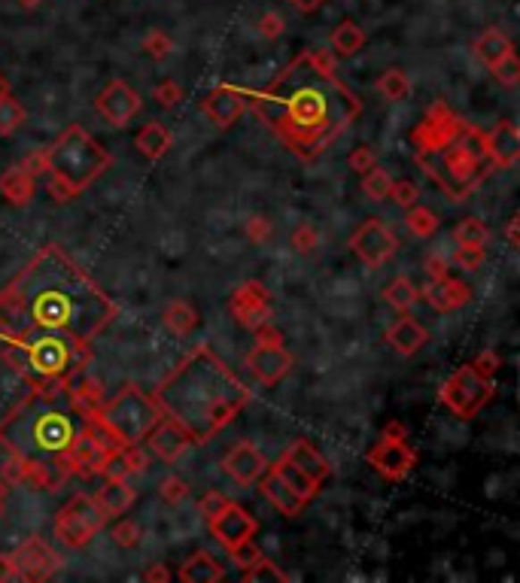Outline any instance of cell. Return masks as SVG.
I'll use <instances>...</instances> for the list:
<instances>
[{"label":"cell","instance_id":"6da1fadb","mask_svg":"<svg viewBox=\"0 0 520 583\" xmlns=\"http://www.w3.org/2000/svg\"><path fill=\"white\" fill-rule=\"evenodd\" d=\"M247 110L301 162H314L363 112L326 49L298 52L265 88L247 92Z\"/></svg>","mask_w":520,"mask_h":583},{"label":"cell","instance_id":"7a4b0ae2","mask_svg":"<svg viewBox=\"0 0 520 583\" xmlns=\"http://www.w3.org/2000/svg\"><path fill=\"white\" fill-rule=\"evenodd\" d=\"M119 304L58 244L40 246L0 289V335L52 329L92 340L110 329Z\"/></svg>","mask_w":520,"mask_h":583},{"label":"cell","instance_id":"3957f363","mask_svg":"<svg viewBox=\"0 0 520 583\" xmlns=\"http://www.w3.org/2000/svg\"><path fill=\"white\" fill-rule=\"evenodd\" d=\"M153 398L189 431L195 444H205L247 411L253 392L220 355L201 344L155 386Z\"/></svg>","mask_w":520,"mask_h":583},{"label":"cell","instance_id":"277c9868","mask_svg":"<svg viewBox=\"0 0 520 583\" xmlns=\"http://www.w3.org/2000/svg\"><path fill=\"white\" fill-rule=\"evenodd\" d=\"M62 398L31 392L0 422V435L25 459V483L43 492H55L71 477L67 453L82 429V420Z\"/></svg>","mask_w":520,"mask_h":583},{"label":"cell","instance_id":"5b68a950","mask_svg":"<svg viewBox=\"0 0 520 583\" xmlns=\"http://www.w3.org/2000/svg\"><path fill=\"white\" fill-rule=\"evenodd\" d=\"M0 355L40 396H64L92 365V344L71 331L34 329L0 335Z\"/></svg>","mask_w":520,"mask_h":583},{"label":"cell","instance_id":"8992f818","mask_svg":"<svg viewBox=\"0 0 520 583\" xmlns=\"http://www.w3.org/2000/svg\"><path fill=\"white\" fill-rule=\"evenodd\" d=\"M417 168L426 173L435 183L441 195H448L450 201H469L481 186L487 183V177L493 173V158L487 153V131L465 122L463 131L448 143L435 146L432 153L414 155Z\"/></svg>","mask_w":520,"mask_h":583},{"label":"cell","instance_id":"52a82bcc","mask_svg":"<svg viewBox=\"0 0 520 583\" xmlns=\"http://www.w3.org/2000/svg\"><path fill=\"white\" fill-rule=\"evenodd\" d=\"M43 153H46L43 173L49 177V198L55 204H71L80 198L113 164L110 149H104L82 125H67L62 137Z\"/></svg>","mask_w":520,"mask_h":583},{"label":"cell","instance_id":"ba28073f","mask_svg":"<svg viewBox=\"0 0 520 583\" xmlns=\"http://www.w3.org/2000/svg\"><path fill=\"white\" fill-rule=\"evenodd\" d=\"M162 416H164L162 404H158L149 392L128 383L113 398L101 401V411H97L95 420L101 422L119 444L128 446V444H143V437L149 435V429H153Z\"/></svg>","mask_w":520,"mask_h":583},{"label":"cell","instance_id":"9c48e42d","mask_svg":"<svg viewBox=\"0 0 520 583\" xmlns=\"http://www.w3.org/2000/svg\"><path fill=\"white\" fill-rule=\"evenodd\" d=\"M493 398H496V380L481 377L472 365L457 368L439 389V401L457 416V420H472V416H478Z\"/></svg>","mask_w":520,"mask_h":583},{"label":"cell","instance_id":"30bf717a","mask_svg":"<svg viewBox=\"0 0 520 583\" xmlns=\"http://www.w3.org/2000/svg\"><path fill=\"white\" fill-rule=\"evenodd\" d=\"M365 462L374 474H381L387 483H402L414 468H417V450L408 444L405 437V426L398 420L387 422L383 426V435L381 441H374L372 450L365 453Z\"/></svg>","mask_w":520,"mask_h":583},{"label":"cell","instance_id":"8fae6325","mask_svg":"<svg viewBox=\"0 0 520 583\" xmlns=\"http://www.w3.org/2000/svg\"><path fill=\"white\" fill-rule=\"evenodd\" d=\"M104 526H107V517H104L95 498L86 496V492H77V496L67 498V504L52 520V532H55L58 544H64L71 550H82L86 544H92V537Z\"/></svg>","mask_w":520,"mask_h":583},{"label":"cell","instance_id":"7c38bea8","mask_svg":"<svg viewBox=\"0 0 520 583\" xmlns=\"http://www.w3.org/2000/svg\"><path fill=\"white\" fill-rule=\"evenodd\" d=\"M292 365H296V359L286 350L283 335L271 322H262L259 329H256L253 350L247 353V371H250L262 386L271 389V386L283 383L286 377H289Z\"/></svg>","mask_w":520,"mask_h":583},{"label":"cell","instance_id":"4fadbf2b","mask_svg":"<svg viewBox=\"0 0 520 583\" xmlns=\"http://www.w3.org/2000/svg\"><path fill=\"white\" fill-rule=\"evenodd\" d=\"M207 529H210V535H214V541L235 559L247 544H253L256 532H259V520H256L244 504L229 502L216 517L207 520Z\"/></svg>","mask_w":520,"mask_h":583},{"label":"cell","instance_id":"5bb4252c","mask_svg":"<svg viewBox=\"0 0 520 583\" xmlns=\"http://www.w3.org/2000/svg\"><path fill=\"white\" fill-rule=\"evenodd\" d=\"M463 128H465V119L459 116L457 110H450L444 101H432L429 104V110L424 112V119L411 128L414 155L432 153L435 146H441V143H448L450 137H457Z\"/></svg>","mask_w":520,"mask_h":583},{"label":"cell","instance_id":"9a60e30c","mask_svg":"<svg viewBox=\"0 0 520 583\" xmlns=\"http://www.w3.org/2000/svg\"><path fill=\"white\" fill-rule=\"evenodd\" d=\"M350 253L365 268H381L398 253V237L381 216H372L350 234Z\"/></svg>","mask_w":520,"mask_h":583},{"label":"cell","instance_id":"2e32d148","mask_svg":"<svg viewBox=\"0 0 520 583\" xmlns=\"http://www.w3.org/2000/svg\"><path fill=\"white\" fill-rule=\"evenodd\" d=\"M140 110H143V97L134 92L125 79H110L95 97V112L110 128H116V131L131 125V119L138 116Z\"/></svg>","mask_w":520,"mask_h":583},{"label":"cell","instance_id":"e0dca14e","mask_svg":"<svg viewBox=\"0 0 520 583\" xmlns=\"http://www.w3.org/2000/svg\"><path fill=\"white\" fill-rule=\"evenodd\" d=\"M46 171V153H34L28 158H21L19 164L6 168V173L0 177V198L10 207H28L37 195V177Z\"/></svg>","mask_w":520,"mask_h":583},{"label":"cell","instance_id":"ac0fdd59","mask_svg":"<svg viewBox=\"0 0 520 583\" xmlns=\"http://www.w3.org/2000/svg\"><path fill=\"white\" fill-rule=\"evenodd\" d=\"M13 559H16V568H19V580H52L62 568V556L49 547L46 537L40 535H31L13 550Z\"/></svg>","mask_w":520,"mask_h":583},{"label":"cell","instance_id":"d6986e66","mask_svg":"<svg viewBox=\"0 0 520 583\" xmlns=\"http://www.w3.org/2000/svg\"><path fill=\"white\" fill-rule=\"evenodd\" d=\"M229 313L235 316L240 329L256 331L262 322L271 320V292L259 279H247L240 283L229 298Z\"/></svg>","mask_w":520,"mask_h":583},{"label":"cell","instance_id":"ffe728a7","mask_svg":"<svg viewBox=\"0 0 520 583\" xmlns=\"http://www.w3.org/2000/svg\"><path fill=\"white\" fill-rule=\"evenodd\" d=\"M143 444H147V450L153 453V456H158L162 462H168V465L180 462V456H186V450H189V446H195L189 431H186V429L180 426V422L173 420V416H168V413H164L162 420H158L155 426L149 429V435L143 437Z\"/></svg>","mask_w":520,"mask_h":583},{"label":"cell","instance_id":"44dd1931","mask_svg":"<svg viewBox=\"0 0 520 583\" xmlns=\"http://www.w3.org/2000/svg\"><path fill=\"white\" fill-rule=\"evenodd\" d=\"M220 468L229 480L238 483V487H253V483L268 471V459L253 441H238L222 456Z\"/></svg>","mask_w":520,"mask_h":583},{"label":"cell","instance_id":"7402d4cb","mask_svg":"<svg viewBox=\"0 0 520 583\" xmlns=\"http://www.w3.org/2000/svg\"><path fill=\"white\" fill-rule=\"evenodd\" d=\"M198 110H201V116L210 119V125L229 131V128L238 125V119L247 112V92H240L235 86H216L205 95Z\"/></svg>","mask_w":520,"mask_h":583},{"label":"cell","instance_id":"603a6c76","mask_svg":"<svg viewBox=\"0 0 520 583\" xmlns=\"http://www.w3.org/2000/svg\"><path fill=\"white\" fill-rule=\"evenodd\" d=\"M420 298H424L435 313H457V310H463L472 301V286L457 277L429 279L424 289H420Z\"/></svg>","mask_w":520,"mask_h":583},{"label":"cell","instance_id":"cb8c5ba5","mask_svg":"<svg viewBox=\"0 0 520 583\" xmlns=\"http://www.w3.org/2000/svg\"><path fill=\"white\" fill-rule=\"evenodd\" d=\"M383 340L390 344V350L402 359H411L414 353H420L429 344V331L424 329V322L411 313H398V320L390 325Z\"/></svg>","mask_w":520,"mask_h":583},{"label":"cell","instance_id":"d4e9b609","mask_svg":"<svg viewBox=\"0 0 520 583\" xmlns=\"http://www.w3.org/2000/svg\"><path fill=\"white\" fill-rule=\"evenodd\" d=\"M95 504L101 507V513L107 520L122 517L125 511H131V504L138 502V489L128 483V477H104V483L95 489Z\"/></svg>","mask_w":520,"mask_h":583},{"label":"cell","instance_id":"484cf974","mask_svg":"<svg viewBox=\"0 0 520 583\" xmlns=\"http://www.w3.org/2000/svg\"><path fill=\"white\" fill-rule=\"evenodd\" d=\"M487 153L496 171H508L520 162V131L515 122H499L487 134Z\"/></svg>","mask_w":520,"mask_h":583},{"label":"cell","instance_id":"4316f807","mask_svg":"<svg viewBox=\"0 0 520 583\" xmlns=\"http://www.w3.org/2000/svg\"><path fill=\"white\" fill-rule=\"evenodd\" d=\"M235 562L240 565V580L244 583H283L289 580V574L281 571V565L274 559H268L265 553H259L253 544H247L244 550L235 556Z\"/></svg>","mask_w":520,"mask_h":583},{"label":"cell","instance_id":"83f0119b","mask_svg":"<svg viewBox=\"0 0 520 583\" xmlns=\"http://www.w3.org/2000/svg\"><path fill=\"white\" fill-rule=\"evenodd\" d=\"M256 487H259V492H262V498H265V502L274 507L277 513H283V517H298L301 511H305V502H301V498L296 496V492H292L289 487H286V483L281 480V477H277L274 471H268L259 477V480H256Z\"/></svg>","mask_w":520,"mask_h":583},{"label":"cell","instance_id":"f1b7e54d","mask_svg":"<svg viewBox=\"0 0 520 583\" xmlns=\"http://www.w3.org/2000/svg\"><path fill=\"white\" fill-rule=\"evenodd\" d=\"M268 468H271V471H274L277 477H281V480L286 483V487H289L292 492H296V496H298L305 504H311L314 498L320 496L323 483H320V480H314L311 474L301 471V468L296 465V462H292L289 456H283V453H281V459H277V462H268Z\"/></svg>","mask_w":520,"mask_h":583},{"label":"cell","instance_id":"f546056e","mask_svg":"<svg viewBox=\"0 0 520 583\" xmlns=\"http://www.w3.org/2000/svg\"><path fill=\"white\" fill-rule=\"evenodd\" d=\"M177 578L183 583H220V580H225V571L207 550H195L192 556L180 565Z\"/></svg>","mask_w":520,"mask_h":583},{"label":"cell","instance_id":"4dcf8cb0","mask_svg":"<svg viewBox=\"0 0 520 583\" xmlns=\"http://www.w3.org/2000/svg\"><path fill=\"white\" fill-rule=\"evenodd\" d=\"M283 456H289V459L301 468V471L311 474L314 480H320V483L329 480V474H331L329 462H326V456H323V453L316 450L311 441H292V444L283 450Z\"/></svg>","mask_w":520,"mask_h":583},{"label":"cell","instance_id":"1f68e13d","mask_svg":"<svg viewBox=\"0 0 520 583\" xmlns=\"http://www.w3.org/2000/svg\"><path fill=\"white\" fill-rule=\"evenodd\" d=\"M134 146H138V153L147 158V162H158V158H164V153L171 149V131L164 122H147L138 131V137H134Z\"/></svg>","mask_w":520,"mask_h":583},{"label":"cell","instance_id":"d6a6232c","mask_svg":"<svg viewBox=\"0 0 520 583\" xmlns=\"http://www.w3.org/2000/svg\"><path fill=\"white\" fill-rule=\"evenodd\" d=\"M365 40H368V37H365L363 28H359L353 19H344L329 37L331 55H335V58H353L356 52H363Z\"/></svg>","mask_w":520,"mask_h":583},{"label":"cell","instance_id":"836d02e7","mask_svg":"<svg viewBox=\"0 0 520 583\" xmlns=\"http://www.w3.org/2000/svg\"><path fill=\"white\" fill-rule=\"evenodd\" d=\"M472 49H474V58H478L484 67H493L499 58H505L508 52H515L508 34H502L499 28H487V31H481Z\"/></svg>","mask_w":520,"mask_h":583},{"label":"cell","instance_id":"e575fe53","mask_svg":"<svg viewBox=\"0 0 520 583\" xmlns=\"http://www.w3.org/2000/svg\"><path fill=\"white\" fill-rule=\"evenodd\" d=\"M162 322H164V329H168L171 335L186 337V335H192V331L198 329V313H195V307L189 304V301H171V304L164 307V313H162Z\"/></svg>","mask_w":520,"mask_h":583},{"label":"cell","instance_id":"d590c367","mask_svg":"<svg viewBox=\"0 0 520 583\" xmlns=\"http://www.w3.org/2000/svg\"><path fill=\"white\" fill-rule=\"evenodd\" d=\"M381 295H383V301H387V304L396 310V313H411V307L420 301V289L411 283L408 277L390 279V283L383 286Z\"/></svg>","mask_w":520,"mask_h":583},{"label":"cell","instance_id":"8d00e7d4","mask_svg":"<svg viewBox=\"0 0 520 583\" xmlns=\"http://www.w3.org/2000/svg\"><path fill=\"white\" fill-rule=\"evenodd\" d=\"M411 77L402 71V67H390V71L381 73L378 79V92L387 104H398V101H408L411 95Z\"/></svg>","mask_w":520,"mask_h":583},{"label":"cell","instance_id":"74e56055","mask_svg":"<svg viewBox=\"0 0 520 583\" xmlns=\"http://www.w3.org/2000/svg\"><path fill=\"white\" fill-rule=\"evenodd\" d=\"M405 229H408L411 237H417V240H429L435 231L441 229V219L435 210H429V207H420V204H414V207H408V213H405Z\"/></svg>","mask_w":520,"mask_h":583},{"label":"cell","instance_id":"f35d334b","mask_svg":"<svg viewBox=\"0 0 520 583\" xmlns=\"http://www.w3.org/2000/svg\"><path fill=\"white\" fill-rule=\"evenodd\" d=\"M0 480L6 487H16V483H25V459L16 453V446L0 435Z\"/></svg>","mask_w":520,"mask_h":583},{"label":"cell","instance_id":"ab89813d","mask_svg":"<svg viewBox=\"0 0 520 583\" xmlns=\"http://www.w3.org/2000/svg\"><path fill=\"white\" fill-rule=\"evenodd\" d=\"M490 237L487 225L478 216H465L454 229V244L457 246H484Z\"/></svg>","mask_w":520,"mask_h":583},{"label":"cell","instance_id":"60d3db41","mask_svg":"<svg viewBox=\"0 0 520 583\" xmlns=\"http://www.w3.org/2000/svg\"><path fill=\"white\" fill-rule=\"evenodd\" d=\"M390 188H393V177H390V171H383L381 164H374L372 171L363 173V195L368 201H387Z\"/></svg>","mask_w":520,"mask_h":583},{"label":"cell","instance_id":"b9f144b4","mask_svg":"<svg viewBox=\"0 0 520 583\" xmlns=\"http://www.w3.org/2000/svg\"><path fill=\"white\" fill-rule=\"evenodd\" d=\"M25 122V107L10 95H4L0 97V137H10L16 128Z\"/></svg>","mask_w":520,"mask_h":583},{"label":"cell","instance_id":"7bdbcfd3","mask_svg":"<svg viewBox=\"0 0 520 583\" xmlns=\"http://www.w3.org/2000/svg\"><path fill=\"white\" fill-rule=\"evenodd\" d=\"M493 73V79L499 82L502 88H517L520 82V62H517V52H508L505 58H499L493 67H487Z\"/></svg>","mask_w":520,"mask_h":583},{"label":"cell","instance_id":"ee69618b","mask_svg":"<svg viewBox=\"0 0 520 583\" xmlns=\"http://www.w3.org/2000/svg\"><path fill=\"white\" fill-rule=\"evenodd\" d=\"M158 496H162L164 504L177 507L189 498V483H186L180 474H168V477H162V483H158Z\"/></svg>","mask_w":520,"mask_h":583},{"label":"cell","instance_id":"f6af8a7d","mask_svg":"<svg viewBox=\"0 0 520 583\" xmlns=\"http://www.w3.org/2000/svg\"><path fill=\"white\" fill-rule=\"evenodd\" d=\"M113 544L116 547H122V550H134V547H140V537H143V529H140V522H134V520H122V522H116L113 526Z\"/></svg>","mask_w":520,"mask_h":583},{"label":"cell","instance_id":"bcb514c9","mask_svg":"<svg viewBox=\"0 0 520 583\" xmlns=\"http://www.w3.org/2000/svg\"><path fill=\"white\" fill-rule=\"evenodd\" d=\"M140 49L147 52L153 62H164V58H171V52H173V40L164 31H149L147 37H143V43H140Z\"/></svg>","mask_w":520,"mask_h":583},{"label":"cell","instance_id":"7dc6e473","mask_svg":"<svg viewBox=\"0 0 520 583\" xmlns=\"http://www.w3.org/2000/svg\"><path fill=\"white\" fill-rule=\"evenodd\" d=\"M289 246L296 249L298 255H311L314 249L320 246V231H316V225H311V222H301L298 229L292 231Z\"/></svg>","mask_w":520,"mask_h":583},{"label":"cell","instance_id":"c3c4849f","mask_svg":"<svg viewBox=\"0 0 520 583\" xmlns=\"http://www.w3.org/2000/svg\"><path fill=\"white\" fill-rule=\"evenodd\" d=\"M153 101L158 104V107L173 110L180 101H183V88H180V82H173V79H162L153 88Z\"/></svg>","mask_w":520,"mask_h":583},{"label":"cell","instance_id":"681fc988","mask_svg":"<svg viewBox=\"0 0 520 583\" xmlns=\"http://www.w3.org/2000/svg\"><path fill=\"white\" fill-rule=\"evenodd\" d=\"M487 259V249L484 246H457V253H454V262L459 271H478L481 264H484Z\"/></svg>","mask_w":520,"mask_h":583},{"label":"cell","instance_id":"f907efd6","mask_svg":"<svg viewBox=\"0 0 520 583\" xmlns=\"http://www.w3.org/2000/svg\"><path fill=\"white\" fill-rule=\"evenodd\" d=\"M417 198H420L417 183H411V179H398V183H393V188H390V198L387 201H393L396 207L408 210V207L417 204Z\"/></svg>","mask_w":520,"mask_h":583},{"label":"cell","instance_id":"816d5d0a","mask_svg":"<svg viewBox=\"0 0 520 583\" xmlns=\"http://www.w3.org/2000/svg\"><path fill=\"white\" fill-rule=\"evenodd\" d=\"M256 31H259L262 40H277V37L286 31V19L277 10H271L259 21H256Z\"/></svg>","mask_w":520,"mask_h":583},{"label":"cell","instance_id":"f5cc1de1","mask_svg":"<svg viewBox=\"0 0 520 583\" xmlns=\"http://www.w3.org/2000/svg\"><path fill=\"white\" fill-rule=\"evenodd\" d=\"M472 368L478 371L481 377H490V380H496V374H499V368H502V359L496 355V350H481L478 355H474Z\"/></svg>","mask_w":520,"mask_h":583},{"label":"cell","instance_id":"db71d44e","mask_svg":"<svg viewBox=\"0 0 520 583\" xmlns=\"http://www.w3.org/2000/svg\"><path fill=\"white\" fill-rule=\"evenodd\" d=\"M347 162H350V171L353 173H368V171L374 168V164H378V155H374L372 146H356Z\"/></svg>","mask_w":520,"mask_h":583},{"label":"cell","instance_id":"11a10c76","mask_svg":"<svg viewBox=\"0 0 520 583\" xmlns=\"http://www.w3.org/2000/svg\"><path fill=\"white\" fill-rule=\"evenodd\" d=\"M424 271L429 274V279H444V277H450V259L444 253H429L426 259H424Z\"/></svg>","mask_w":520,"mask_h":583},{"label":"cell","instance_id":"9f6ffc18","mask_svg":"<svg viewBox=\"0 0 520 583\" xmlns=\"http://www.w3.org/2000/svg\"><path fill=\"white\" fill-rule=\"evenodd\" d=\"M225 504H229V496H222V492H216V489H214V492H207V496L198 502V513H201V520L207 522L210 517H216V513H220Z\"/></svg>","mask_w":520,"mask_h":583},{"label":"cell","instance_id":"6f0895ef","mask_svg":"<svg viewBox=\"0 0 520 583\" xmlns=\"http://www.w3.org/2000/svg\"><path fill=\"white\" fill-rule=\"evenodd\" d=\"M271 222L265 216H250L247 219V237L253 240V244H265V240L271 237Z\"/></svg>","mask_w":520,"mask_h":583},{"label":"cell","instance_id":"680465c9","mask_svg":"<svg viewBox=\"0 0 520 583\" xmlns=\"http://www.w3.org/2000/svg\"><path fill=\"white\" fill-rule=\"evenodd\" d=\"M6 580H19V568H16L13 553H0V583H6Z\"/></svg>","mask_w":520,"mask_h":583},{"label":"cell","instance_id":"91938a15","mask_svg":"<svg viewBox=\"0 0 520 583\" xmlns=\"http://www.w3.org/2000/svg\"><path fill=\"white\" fill-rule=\"evenodd\" d=\"M140 578L147 580V583H153V580H158V583H168V580H173V574L168 571V565H162V562H158V565H149L147 571L140 574Z\"/></svg>","mask_w":520,"mask_h":583},{"label":"cell","instance_id":"94428289","mask_svg":"<svg viewBox=\"0 0 520 583\" xmlns=\"http://www.w3.org/2000/svg\"><path fill=\"white\" fill-rule=\"evenodd\" d=\"M286 4H289L296 12H301V16H314L316 10H323L326 0H286Z\"/></svg>","mask_w":520,"mask_h":583},{"label":"cell","instance_id":"6125c7cd","mask_svg":"<svg viewBox=\"0 0 520 583\" xmlns=\"http://www.w3.org/2000/svg\"><path fill=\"white\" fill-rule=\"evenodd\" d=\"M517 229H520V222H517V219H511V222H508V229H505V237H508V246H511V249H517V246H520Z\"/></svg>","mask_w":520,"mask_h":583},{"label":"cell","instance_id":"be15d7a7","mask_svg":"<svg viewBox=\"0 0 520 583\" xmlns=\"http://www.w3.org/2000/svg\"><path fill=\"white\" fill-rule=\"evenodd\" d=\"M16 4L21 6V10H37V6H40L43 0H16Z\"/></svg>","mask_w":520,"mask_h":583},{"label":"cell","instance_id":"e7e4bbea","mask_svg":"<svg viewBox=\"0 0 520 583\" xmlns=\"http://www.w3.org/2000/svg\"><path fill=\"white\" fill-rule=\"evenodd\" d=\"M6 496H10V487L0 480V513H4V504H6Z\"/></svg>","mask_w":520,"mask_h":583},{"label":"cell","instance_id":"03108f58","mask_svg":"<svg viewBox=\"0 0 520 583\" xmlns=\"http://www.w3.org/2000/svg\"><path fill=\"white\" fill-rule=\"evenodd\" d=\"M4 95H10V82H6V77L0 73V97H4Z\"/></svg>","mask_w":520,"mask_h":583}]
</instances>
